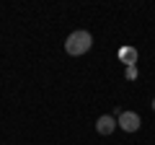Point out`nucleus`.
<instances>
[{"mask_svg":"<svg viewBox=\"0 0 155 145\" xmlns=\"http://www.w3.org/2000/svg\"><path fill=\"white\" fill-rule=\"evenodd\" d=\"M91 47H93V36H91L88 31H83V29L72 31L70 36H67V42H65V52H67V55H72V57L85 55Z\"/></svg>","mask_w":155,"mask_h":145,"instance_id":"nucleus-1","label":"nucleus"},{"mask_svg":"<svg viewBox=\"0 0 155 145\" xmlns=\"http://www.w3.org/2000/svg\"><path fill=\"white\" fill-rule=\"evenodd\" d=\"M116 124L124 130V132H137L140 130V114H134V112H122L119 117H116Z\"/></svg>","mask_w":155,"mask_h":145,"instance_id":"nucleus-2","label":"nucleus"},{"mask_svg":"<svg viewBox=\"0 0 155 145\" xmlns=\"http://www.w3.org/2000/svg\"><path fill=\"white\" fill-rule=\"evenodd\" d=\"M116 127H119V124H116V117H109V114L98 117V122H96V130H98V135H111Z\"/></svg>","mask_w":155,"mask_h":145,"instance_id":"nucleus-3","label":"nucleus"},{"mask_svg":"<svg viewBox=\"0 0 155 145\" xmlns=\"http://www.w3.org/2000/svg\"><path fill=\"white\" fill-rule=\"evenodd\" d=\"M119 57H122V62H127V67H132L137 62V49L134 47H122L119 49Z\"/></svg>","mask_w":155,"mask_h":145,"instance_id":"nucleus-4","label":"nucleus"},{"mask_svg":"<svg viewBox=\"0 0 155 145\" xmlns=\"http://www.w3.org/2000/svg\"><path fill=\"white\" fill-rule=\"evenodd\" d=\"M124 75H127V80H134V78H137V67H127V70H124Z\"/></svg>","mask_w":155,"mask_h":145,"instance_id":"nucleus-5","label":"nucleus"},{"mask_svg":"<svg viewBox=\"0 0 155 145\" xmlns=\"http://www.w3.org/2000/svg\"><path fill=\"white\" fill-rule=\"evenodd\" d=\"M153 112H155V99H153Z\"/></svg>","mask_w":155,"mask_h":145,"instance_id":"nucleus-6","label":"nucleus"}]
</instances>
